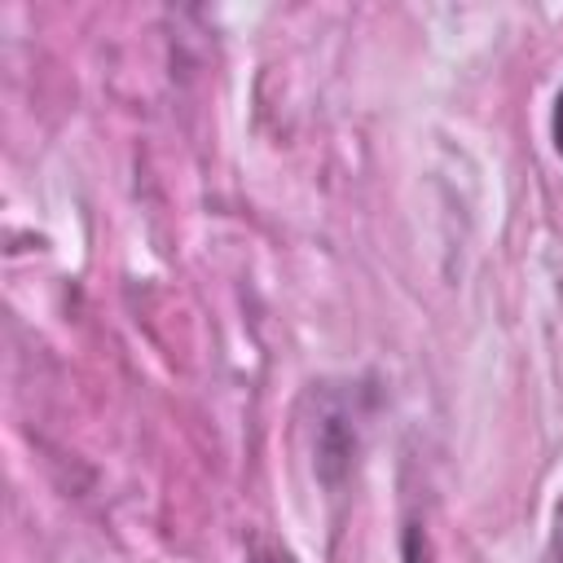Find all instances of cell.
Instances as JSON below:
<instances>
[{"label":"cell","mask_w":563,"mask_h":563,"mask_svg":"<svg viewBox=\"0 0 563 563\" xmlns=\"http://www.w3.org/2000/svg\"><path fill=\"white\" fill-rule=\"evenodd\" d=\"M554 145L563 154V92H559V106H554Z\"/></svg>","instance_id":"obj_1"},{"label":"cell","mask_w":563,"mask_h":563,"mask_svg":"<svg viewBox=\"0 0 563 563\" xmlns=\"http://www.w3.org/2000/svg\"><path fill=\"white\" fill-rule=\"evenodd\" d=\"M255 563H295L290 554H264V559H255Z\"/></svg>","instance_id":"obj_2"},{"label":"cell","mask_w":563,"mask_h":563,"mask_svg":"<svg viewBox=\"0 0 563 563\" xmlns=\"http://www.w3.org/2000/svg\"><path fill=\"white\" fill-rule=\"evenodd\" d=\"M559 563H563V550H559Z\"/></svg>","instance_id":"obj_3"}]
</instances>
